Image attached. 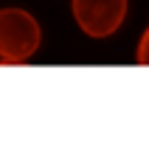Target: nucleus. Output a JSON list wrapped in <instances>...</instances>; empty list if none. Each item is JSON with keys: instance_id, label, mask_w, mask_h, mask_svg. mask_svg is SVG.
Listing matches in <instances>:
<instances>
[{"instance_id": "f257e3e1", "label": "nucleus", "mask_w": 149, "mask_h": 143, "mask_svg": "<svg viewBox=\"0 0 149 143\" xmlns=\"http://www.w3.org/2000/svg\"><path fill=\"white\" fill-rule=\"evenodd\" d=\"M42 28L25 8H0V62L23 65L40 50Z\"/></svg>"}, {"instance_id": "f03ea898", "label": "nucleus", "mask_w": 149, "mask_h": 143, "mask_svg": "<svg viewBox=\"0 0 149 143\" xmlns=\"http://www.w3.org/2000/svg\"><path fill=\"white\" fill-rule=\"evenodd\" d=\"M76 25L93 39H107L127 20V0H70Z\"/></svg>"}, {"instance_id": "7ed1b4c3", "label": "nucleus", "mask_w": 149, "mask_h": 143, "mask_svg": "<svg viewBox=\"0 0 149 143\" xmlns=\"http://www.w3.org/2000/svg\"><path fill=\"white\" fill-rule=\"evenodd\" d=\"M135 62L138 65H149V28L141 34V42H138V50H135Z\"/></svg>"}]
</instances>
